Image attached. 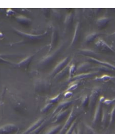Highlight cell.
I'll use <instances>...</instances> for the list:
<instances>
[{"instance_id":"f35d334b","label":"cell","mask_w":115,"mask_h":134,"mask_svg":"<svg viewBox=\"0 0 115 134\" xmlns=\"http://www.w3.org/2000/svg\"><path fill=\"white\" fill-rule=\"evenodd\" d=\"M15 11H14L13 9H8L7 11V16L13 15H15Z\"/></svg>"},{"instance_id":"603a6c76","label":"cell","mask_w":115,"mask_h":134,"mask_svg":"<svg viewBox=\"0 0 115 134\" xmlns=\"http://www.w3.org/2000/svg\"><path fill=\"white\" fill-rule=\"evenodd\" d=\"M88 59H90V60H92V61L93 62H95L98 63V64H100L101 65H105V66L108 67V68L112 69V70H115V65H113V64H111V63L107 62H105V61H101V60H99V59H97L94 58H89V57H88Z\"/></svg>"},{"instance_id":"f546056e","label":"cell","mask_w":115,"mask_h":134,"mask_svg":"<svg viewBox=\"0 0 115 134\" xmlns=\"http://www.w3.org/2000/svg\"><path fill=\"white\" fill-rule=\"evenodd\" d=\"M45 124H46V120H45V121H44V122H43L42 124H41V125H40V126H38V127H37V128L35 130H34V131H32V132L30 133V134H38L40 132V131L42 130V129L44 128V127L45 126Z\"/></svg>"},{"instance_id":"30bf717a","label":"cell","mask_w":115,"mask_h":134,"mask_svg":"<svg viewBox=\"0 0 115 134\" xmlns=\"http://www.w3.org/2000/svg\"><path fill=\"white\" fill-rule=\"evenodd\" d=\"M69 63V57H66L64 59H63L62 60H60L59 63L56 64V65L55 66V68L53 69V70L51 72V75L53 76H55L56 74H57L59 72H60V71L63 70L64 68H65L66 65H68V64Z\"/></svg>"},{"instance_id":"ab89813d","label":"cell","mask_w":115,"mask_h":134,"mask_svg":"<svg viewBox=\"0 0 115 134\" xmlns=\"http://www.w3.org/2000/svg\"><path fill=\"white\" fill-rule=\"evenodd\" d=\"M114 101V99H112V100H109V99H107V100H105L104 101H103V103L106 104L107 105H110L111 103H112V102Z\"/></svg>"},{"instance_id":"277c9868","label":"cell","mask_w":115,"mask_h":134,"mask_svg":"<svg viewBox=\"0 0 115 134\" xmlns=\"http://www.w3.org/2000/svg\"><path fill=\"white\" fill-rule=\"evenodd\" d=\"M76 118L77 116L76 114L75 113V111H74V108H72V109L70 111V113H69V116H68L67 119H66L64 124L62 127L61 130L59 132V134H64V133H65L66 131H67L68 129L70 127V126H71L72 122L76 119Z\"/></svg>"},{"instance_id":"6da1fadb","label":"cell","mask_w":115,"mask_h":134,"mask_svg":"<svg viewBox=\"0 0 115 134\" xmlns=\"http://www.w3.org/2000/svg\"><path fill=\"white\" fill-rule=\"evenodd\" d=\"M64 45H65V42H63L59 47L51 51V52L47 53V55L43 57L38 62V65L40 68L45 69V68L50 66L53 63H54V62L56 60L57 58H58L59 54L62 52L63 49L64 48Z\"/></svg>"},{"instance_id":"83f0119b","label":"cell","mask_w":115,"mask_h":134,"mask_svg":"<svg viewBox=\"0 0 115 134\" xmlns=\"http://www.w3.org/2000/svg\"><path fill=\"white\" fill-rule=\"evenodd\" d=\"M89 96L88 94L84 95L81 100V107L83 108H86L88 106H89Z\"/></svg>"},{"instance_id":"ba28073f","label":"cell","mask_w":115,"mask_h":134,"mask_svg":"<svg viewBox=\"0 0 115 134\" xmlns=\"http://www.w3.org/2000/svg\"><path fill=\"white\" fill-rule=\"evenodd\" d=\"M19 131L17 126L13 124H7L0 126V134H13L16 133Z\"/></svg>"},{"instance_id":"5bb4252c","label":"cell","mask_w":115,"mask_h":134,"mask_svg":"<svg viewBox=\"0 0 115 134\" xmlns=\"http://www.w3.org/2000/svg\"><path fill=\"white\" fill-rule=\"evenodd\" d=\"M81 25L80 23L77 22L75 26V29H74V35H73V37L72 38L71 43H70V46H72L74 45H75L78 41H79V39L80 38V33H81Z\"/></svg>"},{"instance_id":"8fae6325","label":"cell","mask_w":115,"mask_h":134,"mask_svg":"<svg viewBox=\"0 0 115 134\" xmlns=\"http://www.w3.org/2000/svg\"><path fill=\"white\" fill-rule=\"evenodd\" d=\"M35 54H30V55H28L27 57H26L25 58H24L23 59H22L21 62H19L16 63V64H15V66L16 68H21V69H26L30 65V63H31L32 60L33 58L34 57Z\"/></svg>"},{"instance_id":"d4e9b609","label":"cell","mask_w":115,"mask_h":134,"mask_svg":"<svg viewBox=\"0 0 115 134\" xmlns=\"http://www.w3.org/2000/svg\"><path fill=\"white\" fill-rule=\"evenodd\" d=\"M62 127H63V126H62L61 124L55 125V126H52L51 127H50V128L45 132V134H57L58 132L60 131Z\"/></svg>"},{"instance_id":"9c48e42d","label":"cell","mask_w":115,"mask_h":134,"mask_svg":"<svg viewBox=\"0 0 115 134\" xmlns=\"http://www.w3.org/2000/svg\"><path fill=\"white\" fill-rule=\"evenodd\" d=\"M59 31H58L57 28L55 26H53L51 36V42H50V44H49L48 53L51 52L55 48V46H56L58 42V39H59Z\"/></svg>"},{"instance_id":"cb8c5ba5","label":"cell","mask_w":115,"mask_h":134,"mask_svg":"<svg viewBox=\"0 0 115 134\" xmlns=\"http://www.w3.org/2000/svg\"><path fill=\"white\" fill-rule=\"evenodd\" d=\"M80 54H82V55H87L89 58H94L95 57L98 55V54L95 51L93 50H91V49H82V50L80 51Z\"/></svg>"},{"instance_id":"52a82bcc","label":"cell","mask_w":115,"mask_h":134,"mask_svg":"<svg viewBox=\"0 0 115 134\" xmlns=\"http://www.w3.org/2000/svg\"><path fill=\"white\" fill-rule=\"evenodd\" d=\"M103 100H104V98L101 97L99 101V102L97 103V106H96L95 110L94 116L93 118V121H92V123L94 125L97 124L98 122H99L101 120V116H102V103H103Z\"/></svg>"},{"instance_id":"7bdbcfd3","label":"cell","mask_w":115,"mask_h":134,"mask_svg":"<svg viewBox=\"0 0 115 134\" xmlns=\"http://www.w3.org/2000/svg\"><path fill=\"white\" fill-rule=\"evenodd\" d=\"M110 36H113V37H115V32H114L113 33H112V34H111V35H110Z\"/></svg>"},{"instance_id":"7a4b0ae2","label":"cell","mask_w":115,"mask_h":134,"mask_svg":"<svg viewBox=\"0 0 115 134\" xmlns=\"http://www.w3.org/2000/svg\"><path fill=\"white\" fill-rule=\"evenodd\" d=\"M34 87L36 93L46 94L50 91L51 87V82L45 78H37L34 81Z\"/></svg>"},{"instance_id":"1f68e13d","label":"cell","mask_w":115,"mask_h":134,"mask_svg":"<svg viewBox=\"0 0 115 134\" xmlns=\"http://www.w3.org/2000/svg\"><path fill=\"white\" fill-rule=\"evenodd\" d=\"M85 128L86 134H97V133L95 131L94 129H93L92 126H89V125L87 124H85Z\"/></svg>"},{"instance_id":"2e32d148","label":"cell","mask_w":115,"mask_h":134,"mask_svg":"<svg viewBox=\"0 0 115 134\" xmlns=\"http://www.w3.org/2000/svg\"><path fill=\"white\" fill-rule=\"evenodd\" d=\"M93 69L92 68V65L88 62H84L81 64H80L78 66L76 67V72L78 73V74L82 73H86V72H89V70Z\"/></svg>"},{"instance_id":"5b68a950","label":"cell","mask_w":115,"mask_h":134,"mask_svg":"<svg viewBox=\"0 0 115 134\" xmlns=\"http://www.w3.org/2000/svg\"><path fill=\"white\" fill-rule=\"evenodd\" d=\"M95 47L103 52L115 53V50L111 46H109L103 39L97 38L95 42Z\"/></svg>"},{"instance_id":"60d3db41","label":"cell","mask_w":115,"mask_h":134,"mask_svg":"<svg viewBox=\"0 0 115 134\" xmlns=\"http://www.w3.org/2000/svg\"><path fill=\"white\" fill-rule=\"evenodd\" d=\"M72 94V91H66L65 94H64V97H65L66 98H67V97H70Z\"/></svg>"},{"instance_id":"ac0fdd59","label":"cell","mask_w":115,"mask_h":134,"mask_svg":"<svg viewBox=\"0 0 115 134\" xmlns=\"http://www.w3.org/2000/svg\"><path fill=\"white\" fill-rule=\"evenodd\" d=\"M70 110H69V109H66L64 110L61 111V112H59V113L55 114V120H54V121L53 122L54 124L60 122L62 120H63L64 118L68 117L69 113H70Z\"/></svg>"},{"instance_id":"8d00e7d4","label":"cell","mask_w":115,"mask_h":134,"mask_svg":"<svg viewBox=\"0 0 115 134\" xmlns=\"http://www.w3.org/2000/svg\"><path fill=\"white\" fill-rule=\"evenodd\" d=\"M53 15L54 17H56V18L60 19V17H61V13H60V11H59L58 9H53Z\"/></svg>"},{"instance_id":"b9f144b4","label":"cell","mask_w":115,"mask_h":134,"mask_svg":"<svg viewBox=\"0 0 115 134\" xmlns=\"http://www.w3.org/2000/svg\"><path fill=\"white\" fill-rule=\"evenodd\" d=\"M72 134H76V129H74V130H73L72 133Z\"/></svg>"},{"instance_id":"7402d4cb","label":"cell","mask_w":115,"mask_h":134,"mask_svg":"<svg viewBox=\"0 0 115 134\" xmlns=\"http://www.w3.org/2000/svg\"><path fill=\"white\" fill-rule=\"evenodd\" d=\"M16 21L23 25H28L32 23V20L24 15H18L15 17Z\"/></svg>"},{"instance_id":"d6a6232c","label":"cell","mask_w":115,"mask_h":134,"mask_svg":"<svg viewBox=\"0 0 115 134\" xmlns=\"http://www.w3.org/2000/svg\"><path fill=\"white\" fill-rule=\"evenodd\" d=\"M76 124H77V119H76L75 120L72 122V124L71 126H70V127L68 129L67 131L64 133V134H72L73 130L75 129V126H76Z\"/></svg>"},{"instance_id":"4dcf8cb0","label":"cell","mask_w":115,"mask_h":134,"mask_svg":"<svg viewBox=\"0 0 115 134\" xmlns=\"http://www.w3.org/2000/svg\"><path fill=\"white\" fill-rule=\"evenodd\" d=\"M53 104L49 103V102H47L46 104H45L42 108H41L40 112H41V113H46V112H47L48 111L50 110V108L53 107Z\"/></svg>"},{"instance_id":"f1b7e54d","label":"cell","mask_w":115,"mask_h":134,"mask_svg":"<svg viewBox=\"0 0 115 134\" xmlns=\"http://www.w3.org/2000/svg\"><path fill=\"white\" fill-rule=\"evenodd\" d=\"M115 77L114 76H110V75H103V76L101 77H97L95 79V80L96 81H104V82H107L109 81L112 80V79H114Z\"/></svg>"},{"instance_id":"d6986e66","label":"cell","mask_w":115,"mask_h":134,"mask_svg":"<svg viewBox=\"0 0 115 134\" xmlns=\"http://www.w3.org/2000/svg\"><path fill=\"white\" fill-rule=\"evenodd\" d=\"M70 62L68 64V65L63 69V70L60 71V72L56 74V75L54 76V79L55 80H60V79H63V78L65 77L66 75H67L68 73H69V68H70Z\"/></svg>"},{"instance_id":"4fadbf2b","label":"cell","mask_w":115,"mask_h":134,"mask_svg":"<svg viewBox=\"0 0 115 134\" xmlns=\"http://www.w3.org/2000/svg\"><path fill=\"white\" fill-rule=\"evenodd\" d=\"M74 19V13H68L66 15L65 19L64 21V32L66 33L68 31L71 29L73 21Z\"/></svg>"},{"instance_id":"ee69618b","label":"cell","mask_w":115,"mask_h":134,"mask_svg":"<svg viewBox=\"0 0 115 134\" xmlns=\"http://www.w3.org/2000/svg\"><path fill=\"white\" fill-rule=\"evenodd\" d=\"M18 133H19V131H18V132H16V133H15V134H18Z\"/></svg>"},{"instance_id":"4316f807","label":"cell","mask_w":115,"mask_h":134,"mask_svg":"<svg viewBox=\"0 0 115 134\" xmlns=\"http://www.w3.org/2000/svg\"><path fill=\"white\" fill-rule=\"evenodd\" d=\"M115 122V105L113 106L112 109L111 110V112L109 114V124H108V127L112 126Z\"/></svg>"},{"instance_id":"9a60e30c","label":"cell","mask_w":115,"mask_h":134,"mask_svg":"<svg viewBox=\"0 0 115 134\" xmlns=\"http://www.w3.org/2000/svg\"><path fill=\"white\" fill-rule=\"evenodd\" d=\"M98 73V71H92L86 72V73H80V74H77V75H74V76L71 78V79L74 81H80L82 80V79L89 78L90 77L93 76V75H95L96 74H97Z\"/></svg>"},{"instance_id":"e575fe53","label":"cell","mask_w":115,"mask_h":134,"mask_svg":"<svg viewBox=\"0 0 115 134\" xmlns=\"http://www.w3.org/2000/svg\"><path fill=\"white\" fill-rule=\"evenodd\" d=\"M75 64H70V68H69V79H71L72 77H73V75L74 74V73L76 72V66Z\"/></svg>"},{"instance_id":"e0dca14e","label":"cell","mask_w":115,"mask_h":134,"mask_svg":"<svg viewBox=\"0 0 115 134\" xmlns=\"http://www.w3.org/2000/svg\"><path fill=\"white\" fill-rule=\"evenodd\" d=\"M45 120V118H40L38 119L36 122H34L31 126H29V127H28L22 134H30V133L32 132L34 130H36L38 126H40Z\"/></svg>"},{"instance_id":"3957f363","label":"cell","mask_w":115,"mask_h":134,"mask_svg":"<svg viewBox=\"0 0 115 134\" xmlns=\"http://www.w3.org/2000/svg\"><path fill=\"white\" fill-rule=\"evenodd\" d=\"M13 31L16 32L17 35H20L22 37H23L25 40H28V41H34V40H41L44 36H45L47 34V31H45L44 33L43 34H39V35H32V34H28L22 31H19L18 29H16L15 28H13Z\"/></svg>"},{"instance_id":"ffe728a7","label":"cell","mask_w":115,"mask_h":134,"mask_svg":"<svg viewBox=\"0 0 115 134\" xmlns=\"http://www.w3.org/2000/svg\"><path fill=\"white\" fill-rule=\"evenodd\" d=\"M110 18L107 17H100L96 21V25L99 29H103L107 26L110 21Z\"/></svg>"},{"instance_id":"d590c367","label":"cell","mask_w":115,"mask_h":134,"mask_svg":"<svg viewBox=\"0 0 115 134\" xmlns=\"http://www.w3.org/2000/svg\"><path fill=\"white\" fill-rule=\"evenodd\" d=\"M78 83L74 82V83H72V84L69 86V88L66 90V91H72L75 90L76 88L78 87Z\"/></svg>"},{"instance_id":"8992f818","label":"cell","mask_w":115,"mask_h":134,"mask_svg":"<svg viewBox=\"0 0 115 134\" xmlns=\"http://www.w3.org/2000/svg\"><path fill=\"white\" fill-rule=\"evenodd\" d=\"M101 91V88L99 86H96L92 89L91 94L89 95V107L91 109H93L97 103V99L99 96L100 94Z\"/></svg>"},{"instance_id":"836d02e7","label":"cell","mask_w":115,"mask_h":134,"mask_svg":"<svg viewBox=\"0 0 115 134\" xmlns=\"http://www.w3.org/2000/svg\"><path fill=\"white\" fill-rule=\"evenodd\" d=\"M59 98H60V94H57V95L55 96V97L48 98V99L47 100L46 102H49V103L55 104V103H56V102H58V100H59Z\"/></svg>"},{"instance_id":"74e56055","label":"cell","mask_w":115,"mask_h":134,"mask_svg":"<svg viewBox=\"0 0 115 134\" xmlns=\"http://www.w3.org/2000/svg\"><path fill=\"white\" fill-rule=\"evenodd\" d=\"M76 134H84V131L81 126H78L76 128Z\"/></svg>"},{"instance_id":"7c38bea8","label":"cell","mask_w":115,"mask_h":134,"mask_svg":"<svg viewBox=\"0 0 115 134\" xmlns=\"http://www.w3.org/2000/svg\"><path fill=\"white\" fill-rule=\"evenodd\" d=\"M72 103V100H66L61 101L57 106L53 114L55 115L57 113H59V112H61V111L64 110L68 109V107H70Z\"/></svg>"},{"instance_id":"44dd1931","label":"cell","mask_w":115,"mask_h":134,"mask_svg":"<svg viewBox=\"0 0 115 134\" xmlns=\"http://www.w3.org/2000/svg\"><path fill=\"white\" fill-rule=\"evenodd\" d=\"M101 122L102 126L103 127H106L108 126L109 124V114L108 113V111L105 109H103L102 110V116H101Z\"/></svg>"},{"instance_id":"484cf974","label":"cell","mask_w":115,"mask_h":134,"mask_svg":"<svg viewBox=\"0 0 115 134\" xmlns=\"http://www.w3.org/2000/svg\"><path fill=\"white\" fill-rule=\"evenodd\" d=\"M98 36H99L98 32H92V33L89 34V35H88L86 36L84 42H85L86 44H89V43L92 42L95 39L97 38Z\"/></svg>"}]
</instances>
